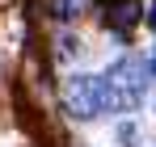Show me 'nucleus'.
<instances>
[{
  "label": "nucleus",
  "instance_id": "nucleus-2",
  "mask_svg": "<svg viewBox=\"0 0 156 147\" xmlns=\"http://www.w3.org/2000/svg\"><path fill=\"white\" fill-rule=\"evenodd\" d=\"M63 105H68V114H72V118H84V122H89V118L110 114L101 76H72V80L63 84Z\"/></svg>",
  "mask_w": 156,
  "mask_h": 147
},
{
  "label": "nucleus",
  "instance_id": "nucleus-1",
  "mask_svg": "<svg viewBox=\"0 0 156 147\" xmlns=\"http://www.w3.org/2000/svg\"><path fill=\"white\" fill-rule=\"evenodd\" d=\"M148 76H152V72H148V63H144L139 55H127V59H118V63H114V67L101 76L110 114H127V109H135V105L144 101Z\"/></svg>",
  "mask_w": 156,
  "mask_h": 147
},
{
  "label": "nucleus",
  "instance_id": "nucleus-3",
  "mask_svg": "<svg viewBox=\"0 0 156 147\" xmlns=\"http://www.w3.org/2000/svg\"><path fill=\"white\" fill-rule=\"evenodd\" d=\"M144 17V9H139V0H114V4H105V25L114 29V34H131V25Z\"/></svg>",
  "mask_w": 156,
  "mask_h": 147
},
{
  "label": "nucleus",
  "instance_id": "nucleus-5",
  "mask_svg": "<svg viewBox=\"0 0 156 147\" xmlns=\"http://www.w3.org/2000/svg\"><path fill=\"white\" fill-rule=\"evenodd\" d=\"M148 25H152V29H156V4H152V9H148Z\"/></svg>",
  "mask_w": 156,
  "mask_h": 147
},
{
  "label": "nucleus",
  "instance_id": "nucleus-4",
  "mask_svg": "<svg viewBox=\"0 0 156 147\" xmlns=\"http://www.w3.org/2000/svg\"><path fill=\"white\" fill-rule=\"evenodd\" d=\"M144 63H148V72H156V50L148 55V59H144Z\"/></svg>",
  "mask_w": 156,
  "mask_h": 147
},
{
  "label": "nucleus",
  "instance_id": "nucleus-6",
  "mask_svg": "<svg viewBox=\"0 0 156 147\" xmlns=\"http://www.w3.org/2000/svg\"><path fill=\"white\" fill-rule=\"evenodd\" d=\"M97 4H101V9H105V4H114V0H97Z\"/></svg>",
  "mask_w": 156,
  "mask_h": 147
}]
</instances>
